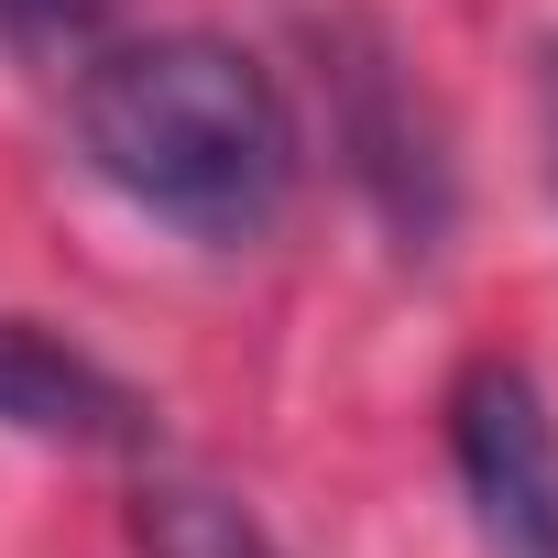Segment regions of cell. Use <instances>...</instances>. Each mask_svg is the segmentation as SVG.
<instances>
[{
  "label": "cell",
  "instance_id": "1",
  "mask_svg": "<svg viewBox=\"0 0 558 558\" xmlns=\"http://www.w3.org/2000/svg\"><path fill=\"white\" fill-rule=\"evenodd\" d=\"M77 154L99 186H121L143 219H165L208 252L263 241L307 175L286 88L219 34L99 45L77 66Z\"/></svg>",
  "mask_w": 558,
  "mask_h": 558
},
{
  "label": "cell",
  "instance_id": "2",
  "mask_svg": "<svg viewBox=\"0 0 558 558\" xmlns=\"http://www.w3.org/2000/svg\"><path fill=\"white\" fill-rule=\"evenodd\" d=\"M307 45H318V99H329V143H340L351 186L373 197V219L405 252H438L460 175H449V132H438L416 66L373 23H307Z\"/></svg>",
  "mask_w": 558,
  "mask_h": 558
},
{
  "label": "cell",
  "instance_id": "3",
  "mask_svg": "<svg viewBox=\"0 0 558 558\" xmlns=\"http://www.w3.org/2000/svg\"><path fill=\"white\" fill-rule=\"evenodd\" d=\"M449 471L493 558H558V405L514 351H482L449 384Z\"/></svg>",
  "mask_w": 558,
  "mask_h": 558
},
{
  "label": "cell",
  "instance_id": "4",
  "mask_svg": "<svg viewBox=\"0 0 558 558\" xmlns=\"http://www.w3.org/2000/svg\"><path fill=\"white\" fill-rule=\"evenodd\" d=\"M0 427L45 438V449H88V460L154 449V405L88 340H66L45 318H12V307H0Z\"/></svg>",
  "mask_w": 558,
  "mask_h": 558
},
{
  "label": "cell",
  "instance_id": "5",
  "mask_svg": "<svg viewBox=\"0 0 558 558\" xmlns=\"http://www.w3.org/2000/svg\"><path fill=\"white\" fill-rule=\"evenodd\" d=\"M132 525H143V558H296L252 504H230L208 482H143Z\"/></svg>",
  "mask_w": 558,
  "mask_h": 558
},
{
  "label": "cell",
  "instance_id": "6",
  "mask_svg": "<svg viewBox=\"0 0 558 558\" xmlns=\"http://www.w3.org/2000/svg\"><path fill=\"white\" fill-rule=\"evenodd\" d=\"M110 12H121V0H0V56H23V66H88L110 45Z\"/></svg>",
  "mask_w": 558,
  "mask_h": 558
},
{
  "label": "cell",
  "instance_id": "7",
  "mask_svg": "<svg viewBox=\"0 0 558 558\" xmlns=\"http://www.w3.org/2000/svg\"><path fill=\"white\" fill-rule=\"evenodd\" d=\"M547 143H558V56H547Z\"/></svg>",
  "mask_w": 558,
  "mask_h": 558
}]
</instances>
